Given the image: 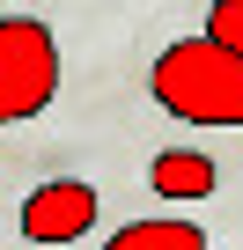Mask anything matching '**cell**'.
<instances>
[{"label": "cell", "instance_id": "4", "mask_svg": "<svg viewBox=\"0 0 243 250\" xmlns=\"http://www.w3.org/2000/svg\"><path fill=\"white\" fill-rule=\"evenodd\" d=\"M148 184H155L162 199H214L221 169H214L199 147H162V155L148 162Z\"/></svg>", "mask_w": 243, "mask_h": 250}, {"label": "cell", "instance_id": "1", "mask_svg": "<svg viewBox=\"0 0 243 250\" xmlns=\"http://www.w3.org/2000/svg\"><path fill=\"white\" fill-rule=\"evenodd\" d=\"M155 103L184 125H243V52L221 44L214 30L206 37H184L155 59L148 74Z\"/></svg>", "mask_w": 243, "mask_h": 250}, {"label": "cell", "instance_id": "5", "mask_svg": "<svg viewBox=\"0 0 243 250\" xmlns=\"http://www.w3.org/2000/svg\"><path fill=\"white\" fill-rule=\"evenodd\" d=\"M103 250H206V228H199V221H177V213H162V221H126Z\"/></svg>", "mask_w": 243, "mask_h": 250}, {"label": "cell", "instance_id": "3", "mask_svg": "<svg viewBox=\"0 0 243 250\" xmlns=\"http://www.w3.org/2000/svg\"><path fill=\"white\" fill-rule=\"evenodd\" d=\"M96 213H103L96 184L52 177V184H37V191L22 199V235H30V243H81V235L96 228Z\"/></svg>", "mask_w": 243, "mask_h": 250}, {"label": "cell", "instance_id": "2", "mask_svg": "<svg viewBox=\"0 0 243 250\" xmlns=\"http://www.w3.org/2000/svg\"><path fill=\"white\" fill-rule=\"evenodd\" d=\"M59 96V37L37 15H8L0 22V118L22 125Z\"/></svg>", "mask_w": 243, "mask_h": 250}, {"label": "cell", "instance_id": "6", "mask_svg": "<svg viewBox=\"0 0 243 250\" xmlns=\"http://www.w3.org/2000/svg\"><path fill=\"white\" fill-rule=\"evenodd\" d=\"M206 30H214L221 44H236V52H243V0H214V15H206Z\"/></svg>", "mask_w": 243, "mask_h": 250}]
</instances>
